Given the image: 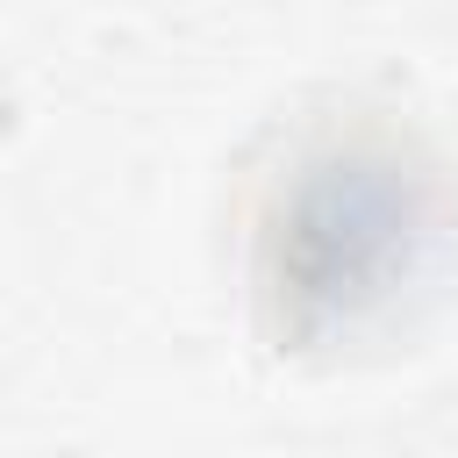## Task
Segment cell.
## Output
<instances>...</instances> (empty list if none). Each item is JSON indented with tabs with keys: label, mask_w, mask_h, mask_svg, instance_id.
Masks as SVG:
<instances>
[{
	"label": "cell",
	"mask_w": 458,
	"mask_h": 458,
	"mask_svg": "<svg viewBox=\"0 0 458 458\" xmlns=\"http://www.w3.org/2000/svg\"><path fill=\"white\" fill-rule=\"evenodd\" d=\"M444 243V193L386 136L308 150L265 215V301L301 344L358 336L415 293Z\"/></svg>",
	"instance_id": "6da1fadb"
}]
</instances>
